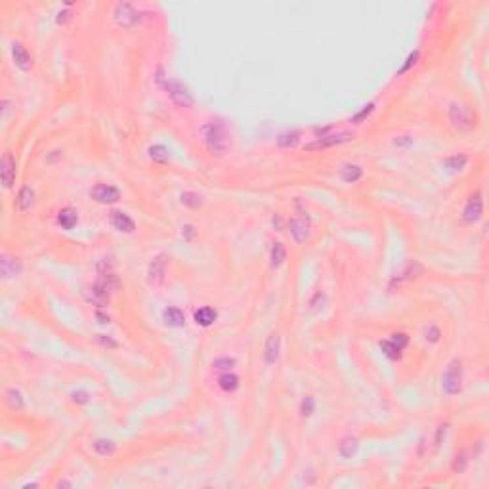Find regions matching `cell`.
Here are the masks:
<instances>
[{
    "mask_svg": "<svg viewBox=\"0 0 489 489\" xmlns=\"http://www.w3.org/2000/svg\"><path fill=\"white\" fill-rule=\"evenodd\" d=\"M203 140H205L206 149L210 151L212 155H222L226 149H228V134H226V128L218 122H210L203 126Z\"/></svg>",
    "mask_w": 489,
    "mask_h": 489,
    "instance_id": "1",
    "label": "cell"
},
{
    "mask_svg": "<svg viewBox=\"0 0 489 489\" xmlns=\"http://www.w3.org/2000/svg\"><path fill=\"white\" fill-rule=\"evenodd\" d=\"M461 382H463V365L459 360H453L447 367L446 375L441 378V386L447 395H455L461 392Z\"/></svg>",
    "mask_w": 489,
    "mask_h": 489,
    "instance_id": "2",
    "label": "cell"
},
{
    "mask_svg": "<svg viewBox=\"0 0 489 489\" xmlns=\"http://www.w3.org/2000/svg\"><path fill=\"white\" fill-rule=\"evenodd\" d=\"M449 120L453 122V126L459 130H472L476 126V115L464 105L453 103L449 107Z\"/></svg>",
    "mask_w": 489,
    "mask_h": 489,
    "instance_id": "3",
    "label": "cell"
},
{
    "mask_svg": "<svg viewBox=\"0 0 489 489\" xmlns=\"http://www.w3.org/2000/svg\"><path fill=\"white\" fill-rule=\"evenodd\" d=\"M90 197L98 203H103V205H111V203H117L120 199V191L109 184H96L94 188L90 189Z\"/></svg>",
    "mask_w": 489,
    "mask_h": 489,
    "instance_id": "4",
    "label": "cell"
},
{
    "mask_svg": "<svg viewBox=\"0 0 489 489\" xmlns=\"http://www.w3.org/2000/svg\"><path fill=\"white\" fill-rule=\"evenodd\" d=\"M166 262H168V258L164 254H157L149 262V266H147V281H149V285L157 287V285L163 283L164 274H166Z\"/></svg>",
    "mask_w": 489,
    "mask_h": 489,
    "instance_id": "5",
    "label": "cell"
},
{
    "mask_svg": "<svg viewBox=\"0 0 489 489\" xmlns=\"http://www.w3.org/2000/svg\"><path fill=\"white\" fill-rule=\"evenodd\" d=\"M164 88H166L168 96H170L172 100L178 103V105H182V107H191V105H193V98H191V94L188 92V88L182 84V82L168 80V82H164Z\"/></svg>",
    "mask_w": 489,
    "mask_h": 489,
    "instance_id": "6",
    "label": "cell"
},
{
    "mask_svg": "<svg viewBox=\"0 0 489 489\" xmlns=\"http://www.w3.org/2000/svg\"><path fill=\"white\" fill-rule=\"evenodd\" d=\"M115 19L122 27H134L140 21V14L132 4L122 2V4H117V8H115Z\"/></svg>",
    "mask_w": 489,
    "mask_h": 489,
    "instance_id": "7",
    "label": "cell"
},
{
    "mask_svg": "<svg viewBox=\"0 0 489 489\" xmlns=\"http://www.w3.org/2000/svg\"><path fill=\"white\" fill-rule=\"evenodd\" d=\"M348 140H352V134H348V132H340V134H327V136H321V138H318L316 142L308 144V146H306V149H308V151L325 149V147H333V146H338V144H344V142H348Z\"/></svg>",
    "mask_w": 489,
    "mask_h": 489,
    "instance_id": "8",
    "label": "cell"
},
{
    "mask_svg": "<svg viewBox=\"0 0 489 489\" xmlns=\"http://www.w3.org/2000/svg\"><path fill=\"white\" fill-rule=\"evenodd\" d=\"M481 212H483V201H481L480 193H476V195L468 199V203L464 206L463 218L466 222H476V220H480Z\"/></svg>",
    "mask_w": 489,
    "mask_h": 489,
    "instance_id": "9",
    "label": "cell"
},
{
    "mask_svg": "<svg viewBox=\"0 0 489 489\" xmlns=\"http://www.w3.org/2000/svg\"><path fill=\"white\" fill-rule=\"evenodd\" d=\"M0 176H2V184L4 188H12V182L16 178V161L12 153H4L2 157V164H0Z\"/></svg>",
    "mask_w": 489,
    "mask_h": 489,
    "instance_id": "10",
    "label": "cell"
},
{
    "mask_svg": "<svg viewBox=\"0 0 489 489\" xmlns=\"http://www.w3.org/2000/svg\"><path fill=\"white\" fill-rule=\"evenodd\" d=\"M111 224L115 226V230H119V232H124V233H132L134 232V220L130 218L128 214H124V212H120V210H113L111 212Z\"/></svg>",
    "mask_w": 489,
    "mask_h": 489,
    "instance_id": "11",
    "label": "cell"
},
{
    "mask_svg": "<svg viewBox=\"0 0 489 489\" xmlns=\"http://www.w3.org/2000/svg\"><path fill=\"white\" fill-rule=\"evenodd\" d=\"M291 233L292 237H294V241L296 243H304V241L308 239L309 235V224L306 218H302V216H298V218H294L291 222Z\"/></svg>",
    "mask_w": 489,
    "mask_h": 489,
    "instance_id": "12",
    "label": "cell"
},
{
    "mask_svg": "<svg viewBox=\"0 0 489 489\" xmlns=\"http://www.w3.org/2000/svg\"><path fill=\"white\" fill-rule=\"evenodd\" d=\"M12 56H14V61H16L17 67L23 69V71H27V69L31 67V63H33L31 54L25 50L23 44H19V42H16L14 46H12Z\"/></svg>",
    "mask_w": 489,
    "mask_h": 489,
    "instance_id": "13",
    "label": "cell"
},
{
    "mask_svg": "<svg viewBox=\"0 0 489 489\" xmlns=\"http://www.w3.org/2000/svg\"><path fill=\"white\" fill-rule=\"evenodd\" d=\"M90 300L94 302L96 306L103 308V306H107L109 300H111V292L107 291L100 281H96V283L92 285V289H90Z\"/></svg>",
    "mask_w": 489,
    "mask_h": 489,
    "instance_id": "14",
    "label": "cell"
},
{
    "mask_svg": "<svg viewBox=\"0 0 489 489\" xmlns=\"http://www.w3.org/2000/svg\"><path fill=\"white\" fill-rule=\"evenodd\" d=\"M279 348H281V338L277 335H272L268 338L266 342V352H264V358H266V363H275L277 358H279Z\"/></svg>",
    "mask_w": 489,
    "mask_h": 489,
    "instance_id": "15",
    "label": "cell"
},
{
    "mask_svg": "<svg viewBox=\"0 0 489 489\" xmlns=\"http://www.w3.org/2000/svg\"><path fill=\"white\" fill-rule=\"evenodd\" d=\"M34 203V191L29 186H25V188H21V191H19V195H17L16 199V205H17V210L19 212H25V210H29L31 206H33Z\"/></svg>",
    "mask_w": 489,
    "mask_h": 489,
    "instance_id": "16",
    "label": "cell"
},
{
    "mask_svg": "<svg viewBox=\"0 0 489 489\" xmlns=\"http://www.w3.org/2000/svg\"><path fill=\"white\" fill-rule=\"evenodd\" d=\"M195 323L201 327H210L212 323L216 321V318H218V314H216V309L212 308H201L195 312Z\"/></svg>",
    "mask_w": 489,
    "mask_h": 489,
    "instance_id": "17",
    "label": "cell"
},
{
    "mask_svg": "<svg viewBox=\"0 0 489 489\" xmlns=\"http://www.w3.org/2000/svg\"><path fill=\"white\" fill-rule=\"evenodd\" d=\"M163 319H164V323H166V325H170V327H184V325H186V316H184V314H182L178 308L164 309Z\"/></svg>",
    "mask_w": 489,
    "mask_h": 489,
    "instance_id": "18",
    "label": "cell"
},
{
    "mask_svg": "<svg viewBox=\"0 0 489 489\" xmlns=\"http://www.w3.org/2000/svg\"><path fill=\"white\" fill-rule=\"evenodd\" d=\"M77 220L78 216L73 208H63V210H60V214H58V224H60L63 230H73Z\"/></svg>",
    "mask_w": 489,
    "mask_h": 489,
    "instance_id": "19",
    "label": "cell"
},
{
    "mask_svg": "<svg viewBox=\"0 0 489 489\" xmlns=\"http://www.w3.org/2000/svg\"><path fill=\"white\" fill-rule=\"evenodd\" d=\"M0 266H2V275H4V277H12V275H17L19 272H21V264H19L17 258L2 256Z\"/></svg>",
    "mask_w": 489,
    "mask_h": 489,
    "instance_id": "20",
    "label": "cell"
},
{
    "mask_svg": "<svg viewBox=\"0 0 489 489\" xmlns=\"http://www.w3.org/2000/svg\"><path fill=\"white\" fill-rule=\"evenodd\" d=\"M422 274V266L419 264V262H411V264H407L405 266V270L402 272V274L397 275V283L399 281H411V279H415V277H419V275Z\"/></svg>",
    "mask_w": 489,
    "mask_h": 489,
    "instance_id": "21",
    "label": "cell"
},
{
    "mask_svg": "<svg viewBox=\"0 0 489 489\" xmlns=\"http://www.w3.org/2000/svg\"><path fill=\"white\" fill-rule=\"evenodd\" d=\"M340 176H342L344 182H348V184H355V182H358L361 176H363V170H361V166H358V164H348V166H344V168H342Z\"/></svg>",
    "mask_w": 489,
    "mask_h": 489,
    "instance_id": "22",
    "label": "cell"
},
{
    "mask_svg": "<svg viewBox=\"0 0 489 489\" xmlns=\"http://www.w3.org/2000/svg\"><path fill=\"white\" fill-rule=\"evenodd\" d=\"M218 384H220V388H222L224 392H235L237 386H239V378L228 371V373H224L222 377H220Z\"/></svg>",
    "mask_w": 489,
    "mask_h": 489,
    "instance_id": "23",
    "label": "cell"
},
{
    "mask_svg": "<svg viewBox=\"0 0 489 489\" xmlns=\"http://www.w3.org/2000/svg\"><path fill=\"white\" fill-rule=\"evenodd\" d=\"M358 447H360V443H358V439L355 438H344L342 441H340V446H338V451H340V455H342L344 459H350V457L358 451Z\"/></svg>",
    "mask_w": 489,
    "mask_h": 489,
    "instance_id": "24",
    "label": "cell"
},
{
    "mask_svg": "<svg viewBox=\"0 0 489 489\" xmlns=\"http://www.w3.org/2000/svg\"><path fill=\"white\" fill-rule=\"evenodd\" d=\"M6 402H8V405L12 407V409H23V405H25L23 395H21V392L16 390V388L6 390Z\"/></svg>",
    "mask_w": 489,
    "mask_h": 489,
    "instance_id": "25",
    "label": "cell"
},
{
    "mask_svg": "<svg viewBox=\"0 0 489 489\" xmlns=\"http://www.w3.org/2000/svg\"><path fill=\"white\" fill-rule=\"evenodd\" d=\"M94 449L98 455L102 457H109L115 453V443L113 441H109V439H96L94 443Z\"/></svg>",
    "mask_w": 489,
    "mask_h": 489,
    "instance_id": "26",
    "label": "cell"
},
{
    "mask_svg": "<svg viewBox=\"0 0 489 489\" xmlns=\"http://www.w3.org/2000/svg\"><path fill=\"white\" fill-rule=\"evenodd\" d=\"M182 205L189 206V208H199L203 205V197L195 191H186V193H182Z\"/></svg>",
    "mask_w": 489,
    "mask_h": 489,
    "instance_id": "27",
    "label": "cell"
},
{
    "mask_svg": "<svg viewBox=\"0 0 489 489\" xmlns=\"http://www.w3.org/2000/svg\"><path fill=\"white\" fill-rule=\"evenodd\" d=\"M380 348H382L384 355H388L390 360H397V358L402 355V348H399L397 344L392 342L390 338H388V340H382V342H380Z\"/></svg>",
    "mask_w": 489,
    "mask_h": 489,
    "instance_id": "28",
    "label": "cell"
},
{
    "mask_svg": "<svg viewBox=\"0 0 489 489\" xmlns=\"http://www.w3.org/2000/svg\"><path fill=\"white\" fill-rule=\"evenodd\" d=\"M285 258H287L285 247L281 245V243H275L274 247H272V266L279 268L285 262Z\"/></svg>",
    "mask_w": 489,
    "mask_h": 489,
    "instance_id": "29",
    "label": "cell"
},
{
    "mask_svg": "<svg viewBox=\"0 0 489 489\" xmlns=\"http://www.w3.org/2000/svg\"><path fill=\"white\" fill-rule=\"evenodd\" d=\"M149 157L153 159L155 163H166L170 153H168V149L164 146H153L149 147Z\"/></svg>",
    "mask_w": 489,
    "mask_h": 489,
    "instance_id": "30",
    "label": "cell"
},
{
    "mask_svg": "<svg viewBox=\"0 0 489 489\" xmlns=\"http://www.w3.org/2000/svg\"><path fill=\"white\" fill-rule=\"evenodd\" d=\"M466 155H453V157H449V159H446V166L447 168H451V170H461L464 164H466Z\"/></svg>",
    "mask_w": 489,
    "mask_h": 489,
    "instance_id": "31",
    "label": "cell"
},
{
    "mask_svg": "<svg viewBox=\"0 0 489 489\" xmlns=\"http://www.w3.org/2000/svg\"><path fill=\"white\" fill-rule=\"evenodd\" d=\"M298 132H287V134H281V136L277 138V144L281 147H292L296 146V142H298Z\"/></svg>",
    "mask_w": 489,
    "mask_h": 489,
    "instance_id": "32",
    "label": "cell"
},
{
    "mask_svg": "<svg viewBox=\"0 0 489 489\" xmlns=\"http://www.w3.org/2000/svg\"><path fill=\"white\" fill-rule=\"evenodd\" d=\"M235 365V361L232 360V358H220V360H216L214 363H212V367H214L216 371H230Z\"/></svg>",
    "mask_w": 489,
    "mask_h": 489,
    "instance_id": "33",
    "label": "cell"
},
{
    "mask_svg": "<svg viewBox=\"0 0 489 489\" xmlns=\"http://www.w3.org/2000/svg\"><path fill=\"white\" fill-rule=\"evenodd\" d=\"M300 413L304 415V417H308V415H312V413H314V397H306V399H302Z\"/></svg>",
    "mask_w": 489,
    "mask_h": 489,
    "instance_id": "34",
    "label": "cell"
},
{
    "mask_svg": "<svg viewBox=\"0 0 489 489\" xmlns=\"http://www.w3.org/2000/svg\"><path fill=\"white\" fill-rule=\"evenodd\" d=\"M390 340H392L394 344H397V346L404 350L405 346H407V340H409V338H407V335H404V333H395V335H392Z\"/></svg>",
    "mask_w": 489,
    "mask_h": 489,
    "instance_id": "35",
    "label": "cell"
},
{
    "mask_svg": "<svg viewBox=\"0 0 489 489\" xmlns=\"http://www.w3.org/2000/svg\"><path fill=\"white\" fill-rule=\"evenodd\" d=\"M424 336H426V340H430V342H438V340H439V329H438V327H430V329H426Z\"/></svg>",
    "mask_w": 489,
    "mask_h": 489,
    "instance_id": "36",
    "label": "cell"
},
{
    "mask_svg": "<svg viewBox=\"0 0 489 489\" xmlns=\"http://www.w3.org/2000/svg\"><path fill=\"white\" fill-rule=\"evenodd\" d=\"M464 466H466V459H464V455H459L455 459V464H453V470L455 472H463Z\"/></svg>",
    "mask_w": 489,
    "mask_h": 489,
    "instance_id": "37",
    "label": "cell"
},
{
    "mask_svg": "<svg viewBox=\"0 0 489 489\" xmlns=\"http://www.w3.org/2000/svg\"><path fill=\"white\" fill-rule=\"evenodd\" d=\"M373 107H375V105H373V103H371V105H367V107H365V109H363V111H361V113H358V115H355V119H353V120H355V122H360L361 119H365V117H367V115H369V113L373 111Z\"/></svg>",
    "mask_w": 489,
    "mask_h": 489,
    "instance_id": "38",
    "label": "cell"
},
{
    "mask_svg": "<svg viewBox=\"0 0 489 489\" xmlns=\"http://www.w3.org/2000/svg\"><path fill=\"white\" fill-rule=\"evenodd\" d=\"M417 58H419V52H415V54H411V56L407 58V63H405L404 67H402V71H399V73H405V71H407V69L411 67L413 63H415V60H417Z\"/></svg>",
    "mask_w": 489,
    "mask_h": 489,
    "instance_id": "39",
    "label": "cell"
},
{
    "mask_svg": "<svg viewBox=\"0 0 489 489\" xmlns=\"http://www.w3.org/2000/svg\"><path fill=\"white\" fill-rule=\"evenodd\" d=\"M98 340H100L103 346H107V348H117V342H115V340H111V338H105L103 335H98Z\"/></svg>",
    "mask_w": 489,
    "mask_h": 489,
    "instance_id": "40",
    "label": "cell"
},
{
    "mask_svg": "<svg viewBox=\"0 0 489 489\" xmlns=\"http://www.w3.org/2000/svg\"><path fill=\"white\" fill-rule=\"evenodd\" d=\"M411 142H413V140L409 136H402V138H397V140H395V146H397V147H407V146H411Z\"/></svg>",
    "mask_w": 489,
    "mask_h": 489,
    "instance_id": "41",
    "label": "cell"
},
{
    "mask_svg": "<svg viewBox=\"0 0 489 489\" xmlns=\"http://www.w3.org/2000/svg\"><path fill=\"white\" fill-rule=\"evenodd\" d=\"M73 399H75V402H78V404H86V402H88V394H84V392L73 394Z\"/></svg>",
    "mask_w": 489,
    "mask_h": 489,
    "instance_id": "42",
    "label": "cell"
},
{
    "mask_svg": "<svg viewBox=\"0 0 489 489\" xmlns=\"http://www.w3.org/2000/svg\"><path fill=\"white\" fill-rule=\"evenodd\" d=\"M69 17H71V14L69 12H60V17H58V23H65Z\"/></svg>",
    "mask_w": 489,
    "mask_h": 489,
    "instance_id": "43",
    "label": "cell"
},
{
    "mask_svg": "<svg viewBox=\"0 0 489 489\" xmlns=\"http://www.w3.org/2000/svg\"><path fill=\"white\" fill-rule=\"evenodd\" d=\"M184 233H188V239H191V235H193V228H191V226H186V228H184Z\"/></svg>",
    "mask_w": 489,
    "mask_h": 489,
    "instance_id": "44",
    "label": "cell"
}]
</instances>
